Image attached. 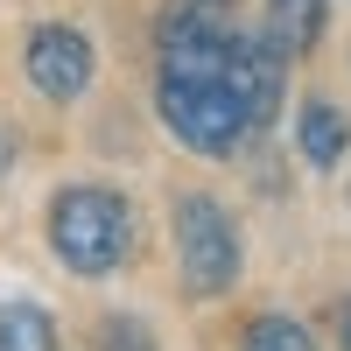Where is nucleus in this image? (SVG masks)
<instances>
[{
  "mask_svg": "<svg viewBox=\"0 0 351 351\" xmlns=\"http://www.w3.org/2000/svg\"><path fill=\"white\" fill-rule=\"evenodd\" d=\"M99 351H155V337H148V324H134V316H106Z\"/></svg>",
  "mask_w": 351,
  "mask_h": 351,
  "instance_id": "obj_9",
  "label": "nucleus"
},
{
  "mask_svg": "<svg viewBox=\"0 0 351 351\" xmlns=\"http://www.w3.org/2000/svg\"><path fill=\"white\" fill-rule=\"evenodd\" d=\"M295 148H302L309 169H337L344 148H351V120H344L330 99H309V106H302V120H295Z\"/></svg>",
  "mask_w": 351,
  "mask_h": 351,
  "instance_id": "obj_5",
  "label": "nucleus"
},
{
  "mask_svg": "<svg viewBox=\"0 0 351 351\" xmlns=\"http://www.w3.org/2000/svg\"><path fill=\"white\" fill-rule=\"evenodd\" d=\"M162 77L155 112L176 134V148L204 162H225L246 134H260L281 112V64L288 56L267 36H239L211 0H176L162 14Z\"/></svg>",
  "mask_w": 351,
  "mask_h": 351,
  "instance_id": "obj_1",
  "label": "nucleus"
},
{
  "mask_svg": "<svg viewBox=\"0 0 351 351\" xmlns=\"http://www.w3.org/2000/svg\"><path fill=\"white\" fill-rule=\"evenodd\" d=\"M0 351H56L49 309L28 295H0Z\"/></svg>",
  "mask_w": 351,
  "mask_h": 351,
  "instance_id": "obj_7",
  "label": "nucleus"
},
{
  "mask_svg": "<svg viewBox=\"0 0 351 351\" xmlns=\"http://www.w3.org/2000/svg\"><path fill=\"white\" fill-rule=\"evenodd\" d=\"M337 337H344V351H351V302L337 309Z\"/></svg>",
  "mask_w": 351,
  "mask_h": 351,
  "instance_id": "obj_10",
  "label": "nucleus"
},
{
  "mask_svg": "<svg viewBox=\"0 0 351 351\" xmlns=\"http://www.w3.org/2000/svg\"><path fill=\"white\" fill-rule=\"evenodd\" d=\"M176 267H183L190 295H225L239 281V232L204 190L176 197Z\"/></svg>",
  "mask_w": 351,
  "mask_h": 351,
  "instance_id": "obj_3",
  "label": "nucleus"
},
{
  "mask_svg": "<svg viewBox=\"0 0 351 351\" xmlns=\"http://www.w3.org/2000/svg\"><path fill=\"white\" fill-rule=\"evenodd\" d=\"M239 351H316V337L302 324H288V316H253L246 337H239Z\"/></svg>",
  "mask_w": 351,
  "mask_h": 351,
  "instance_id": "obj_8",
  "label": "nucleus"
},
{
  "mask_svg": "<svg viewBox=\"0 0 351 351\" xmlns=\"http://www.w3.org/2000/svg\"><path fill=\"white\" fill-rule=\"evenodd\" d=\"M49 253L64 260L71 274H84V281L112 274L134 253V211H127V197L99 190V183L56 190V204H49Z\"/></svg>",
  "mask_w": 351,
  "mask_h": 351,
  "instance_id": "obj_2",
  "label": "nucleus"
},
{
  "mask_svg": "<svg viewBox=\"0 0 351 351\" xmlns=\"http://www.w3.org/2000/svg\"><path fill=\"white\" fill-rule=\"evenodd\" d=\"M211 8H225V14H232V0H211Z\"/></svg>",
  "mask_w": 351,
  "mask_h": 351,
  "instance_id": "obj_11",
  "label": "nucleus"
},
{
  "mask_svg": "<svg viewBox=\"0 0 351 351\" xmlns=\"http://www.w3.org/2000/svg\"><path fill=\"white\" fill-rule=\"evenodd\" d=\"M324 21H330V0H267V43L281 56H302L324 43Z\"/></svg>",
  "mask_w": 351,
  "mask_h": 351,
  "instance_id": "obj_6",
  "label": "nucleus"
},
{
  "mask_svg": "<svg viewBox=\"0 0 351 351\" xmlns=\"http://www.w3.org/2000/svg\"><path fill=\"white\" fill-rule=\"evenodd\" d=\"M28 84H36L43 99H56V106L84 99V84H92V43H84L77 28H64V21L36 28V36H28Z\"/></svg>",
  "mask_w": 351,
  "mask_h": 351,
  "instance_id": "obj_4",
  "label": "nucleus"
}]
</instances>
